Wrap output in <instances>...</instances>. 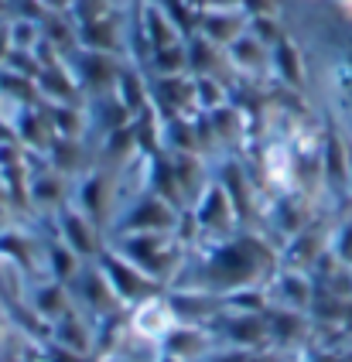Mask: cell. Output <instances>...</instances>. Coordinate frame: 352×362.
Returning a JSON list of instances; mask_svg holds the SVG:
<instances>
[{
    "label": "cell",
    "instance_id": "6da1fadb",
    "mask_svg": "<svg viewBox=\"0 0 352 362\" xmlns=\"http://www.w3.org/2000/svg\"><path fill=\"white\" fill-rule=\"evenodd\" d=\"M171 325H175V315H171V311H168L161 301L144 304V308L134 315V328H137L141 335H147V339H158V335H165Z\"/></svg>",
    "mask_w": 352,
    "mask_h": 362
},
{
    "label": "cell",
    "instance_id": "7a4b0ae2",
    "mask_svg": "<svg viewBox=\"0 0 352 362\" xmlns=\"http://www.w3.org/2000/svg\"><path fill=\"white\" fill-rule=\"evenodd\" d=\"M270 178L288 181V154L284 151H270Z\"/></svg>",
    "mask_w": 352,
    "mask_h": 362
}]
</instances>
